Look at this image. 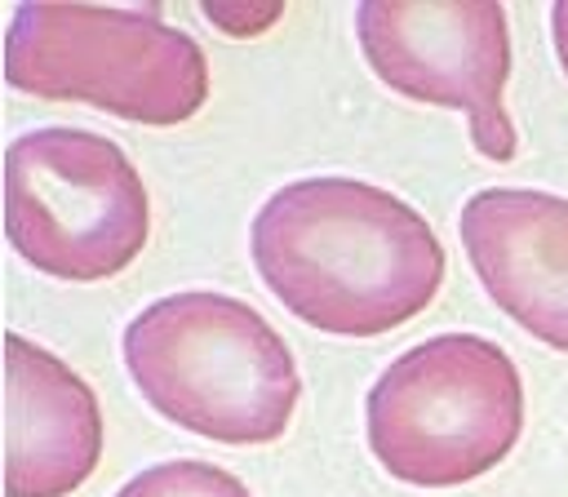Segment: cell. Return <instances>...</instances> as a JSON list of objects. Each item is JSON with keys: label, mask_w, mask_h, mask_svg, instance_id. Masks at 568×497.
<instances>
[{"label": "cell", "mask_w": 568, "mask_h": 497, "mask_svg": "<svg viewBox=\"0 0 568 497\" xmlns=\"http://www.w3.org/2000/svg\"><path fill=\"white\" fill-rule=\"evenodd\" d=\"M115 497H253L231 470L213 462H160L133 475Z\"/></svg>", "instance_id": "9"}, {"label": "cell", "mask_w": 568, "mask_h": 497, "mask_svg": "<svg viewBox=\"0 0 568 497\" xmlns=\"http://www.w3.org/2000/svg\"><path fill=\"white\" fill-rule=\"evenodd\" d=\"M204 18H209L217 31H226V36H253V31H262V27H271V22L280 18V4H275V0H266V4L209 0V4H204Z\"/></svg>", "instance_id": "10"}, {"label": "cell", "mask_w": 568, "mask_h": 497, "mask_svg": "<svg viewBox=\"0 0 568 497\" xmlns=\"http://www.w3.org/2000/svg\"><path fill=\"white\" fill-rule=\"evenodd\" d=\"M262 284L311 328L377 337L422 315L444 284V244L399 195L359 178H297L253 217Z\"/></svg>", "instance_id": "1"}, {"label": "cell", "mask_w": 568, "mask_h": 497, "mask_svg": "<svg viewBox=\"0 0 568 497\" xmlns=\"http://www.w3.org/2000/svg\"><path fill=\"white\" fill-rule=\"evenodd\" d=\"M368 448L404 484L457 488L493 470L524 430L515 359L479 333L408 346L368 386Z\"/></svg>", "instance_id": "4"}, {"label": "cell", "mask_w": 568, "mask_h": 497, "mask_svg": "<svg viewBox=\"0 0 568 497\" xmlns=\"http://www.w3.org/2000/svg\"><path fill=\"white\" fill-rule=\"evenodd\" d=\"M4 235L53 280H111L151 240V195L111 138L71 124L31 129L4 151Z\"/></svg>", "instance_id": "5"}, {"label": "cell", "mask_w": 568, "mask_h": 497, "mask_svg": "<svg viewBox=\"0 0 568 497\" xmlns=\"http://www.w3.org/2000/svg\"><path fill=\"white\" fill-rule=\"evenodd\" d=\"M124 364L155 413L217 444H275L302 395L288 342L248 302L213 288L138 311Z\"/></svg>", "instance_id": "2"}, {"label": "cell", "mask_w": 568, "mask_h": 497, "mask_svg": "<svg viewBox=\"0 0 568 497\" xmlns=\"http://www.w3.org/2000/svg\"><path fill=\"white\" fill-rule=\"evenodd\" d=\"M4 80L44 102H89L133 124H182L209 98V58L155 4L27 0L4 31Z\"/></svg>", "instance_id": "3"}, {"label": "cell", "mask_w": 568, "mask_h": 497, "mask_svg": "<svg viewBox=\"0 0 568 497\" xmlns=\"http://www.w3.org/2000/svg\"><path fill=\"white\" fill-rule=\"evenodd\" d=\"M102 457V408L53 351L4 333V497H67Z\"/></svg>", "instance_id": "8"}, {"label": "cell", "mask_w": 568, "mask_h": 497, "mask_svg": "<svg viewBox=\"0 0 568 497\" xmlns=\"http://www.w3.org/2000/svg\"><path fill=\"white\" fill-rule=\"evenodd\" d=\"M373 75L435 106H457L488 160H515L519 133L501 106L510 75L506 9L493 0H368L355 13Z\"/></svg>", "instance_id": "6"}, {"label": "cell", "mask_w": 568, "mask_h": 497, "mask_svg": "<svg viewBox=\"0 0 568 497\" xmlns=\"http://www.w3.org/2000/svg\"><path fill=\"white\" fill-rule=\"evenodd\" d=\"M550 36H555V53H559V67L568 71V0L550 4Z\"/></svg>", "instance_id": "11"}, {"label": "cell", "mask_w": 568, "mask_h": 497, "mask_svg": "<svg viewBox=\"0 0 568 497\" xmlns=\"http://www.w3.org/2000/svg\"><path fill=\"white\" fill-rule=\"evenodd\" d=\"M462 244L488 297L537 342L568 351V195L479 191L462 209Z\"/></svg>", "instance_id": "7"}]
</instances>
